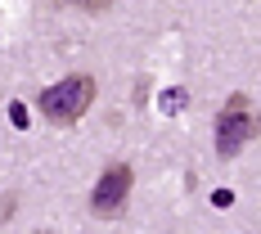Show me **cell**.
<instances>
[{
  "mask_svg": "<svg viewBox=\"0 0 261 234\" xmlns=\"http://www.w3.org/2000/svg\"><path fill=\"white\" fill-rule=\"evenodd\" d=\"M257 135H261V113L248 104V95H230L225 108L216 113V153L234 158V153H243Z\"/></svg>",
  "mask_w": 261,
  "mask_h": 234,
  "instance_id": "1",
  "label": "cell"
},
{
  "mask_svg": "<svg viewBox=\"0 0 261 234\" xmlns=\"http://www.w3.org/2000/svg\"><path fill=\"white\" fill-rule=\"evenodd\" d=\"M36 104H41V113H45L50 122L68 126V122H77L81 113L95 104V77H86V72H77V77H63L59 86H45Z\"/></svg>",
  "mask_w": 261,
  "mask_h": 234,
  "instance_id": "2",
  "label": "cell"
},
{
  "mask_svg": "<svg viewBox=\"0 0 261 234\" xmlns=\"http://www.w3.org/2000/svg\"><path fill=\"white\" fill-rule=\"evenodd\" d=\"M130 185H135V171H130L126 162L108 167L104 176H99V185H95V194H90L95 216H117V212L126 207V198H130Z\"/></svg>",
  "mask_w": 261,
  "mask_h": 234,
  "instance_id": "3",
  "label": "cell"
},
{
  "mask_svg": "<svg viewBox=\"0 0 261 234\" xmlns=\"http://www.w3.org/2000/svg\"><path fill=\"white\" fill-rule=\"evenodd\" d=\"M59 9H81V14H104L113 0H54Z\"/></svg>",
  "mask_w": 261,
  "mask_h": 234,
  "instance_id": "4",
  "label": "cell"
},
{
  "mask_svg": "<svg viewBox=\"0 0 261 234\" xmlns=\"http://www.w3.org/2000/svg\"><path fill=\"white\" fill-rule=\"evenodd\" d=\"M180 104H185V90H167L162 95V113H176Z\"/></svg>",
  "mask_w": 261,
  "mask_h": 234,
  "instance_id": "5",
  "label": "cell"
},
{
  "mask_svg": "<svg viewBox=\"0 0 261 234\" xmlns=\"http://www.w3.org/2000/svg\"><path fill=\"white\" fill-rule=\"evenodd\" d=\"M9 117H14V126H18V131H23L27 122H32V117H27V108H23V104H9Z\"/></svg>",
  "mask_w": 261,
  "mask_h": 234,
  "instance_id": "6",
  "label": "cell"
},
{
  "mask_svg": "<svg viewBox=\"0 0 261 234\" xmlns=\"http://www.w3.org/2000/svg\"><path fill=\"white\" fill-rule=\"evenodd\" d=\"M212 203H216V207H230V203H234V194H230V189H216V194H212Z\"/></svg>",
  "mask_w": 261,
  "mask_h": 234,
  "instance_id": "7",
  "label": "cell"
}]
</instances>
